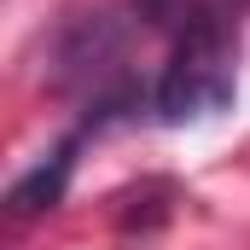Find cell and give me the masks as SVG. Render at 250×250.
I'll return each instance as SVG.
<instances>
[{
	"label": "cell",
	"mask_w": 250,
	"mask_h": 250,
	"mask_svg": "<svg viewBox=\"0 0 250 250\" xmlns=\"http://www.w3.org/2000/svg\"><path fill=\"white\" fill-rule=\"evenodd\" d=\"M76 146H82V134H70L53 157H41L23 181H12V192H6V204H12V215H35V209H53L64 198V187H70V175H76Z\"/></svg>",
	"instance_id": "cell-2"
},
{
	"label": "cell",
	"mask_w": 250,
	"mask_h": 250,
	"mask_svg": "<svg viewBox=\"0 0 250 250\" xmlns=\"http://www.w3.org/2000/svg\"><path fill=\"white\" fill-rule=\"evenodd\" d=\"M233 87H239V29L209 0L175 29L169 64L157 70V87H151V111L169 128L209 123L233 105Z\"/></svg>",
	"instance_id": "cell-1"
}]
</instances>
